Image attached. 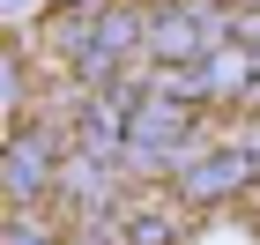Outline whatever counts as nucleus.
<instances>
[{
	"instance_id": "39448f33",
	"label": "nucleus",
	"mask_w": 260,
	"mask_h": 245,
	"mask_svg": "<svg viewBox=\"0 0 260 245\" xmlns=\"http://www.w3.org/2000/svg\"><path fill=\"white\" fill-rule=\"evenodd\" d=\"M8 245H60V238L45 223H30V216H15V223H8Z\"/></svg>"
},
{
	"instance_id": "f257e3e1",
	"label": "nucleus",
	"mask_w": 260,
	"mask_h": 245,
	"mask_svg": "<svg viewBox=\"0 0 260 245\" xmlns=\"http://www.w3.org/2000/svg\"><path fill=\"white\" fill-rule=\"evenodd\" d=\"M60 163H67V149L52 142V134H22V142L8 149V193H15L22 208L52 201V193H60Z\"/></svg>"
},
{
	"instance_id": "20e7f679",
	"label": "nucleus",
	"mask_w": 260,
	"mask_h": 245,
	"mask_svg": "<svg viewBox=\"0 0 260 245\" xmlns=\"http://www.w3.org/2000/svg\"><path fill=\"white\" fill-rule=\"evenodd\" d=\"M126 238L134 245H171V208H134L126 216Z\"/></svg>"
},
{
	"instance_id": "f03ea898",
	"label": "nucleus",
	"mask_w": 260,
	"mask_h": 245,
	"mask_svg": "<svg viewBox=\"0 0 260 245\" xmlns=\"http://www.w3.org/2000/svg\"><path fill=\"white\" fill-rule=\"evenodd\" d=\"M216 38H223V30L201 15V8H179V15H156V22H149V38H141V45L164 52V60H179V67H201L208 52H216Z\"/></svg>"
},
{
	"instance_id": "7ed1b4c3",
	"label": "nucleus",
	"mask_w": 260,
	"mask_h": 245,
	"mask_svg": "<svg viewBox=\"0 0 260 245\" xmlns=\"http://www.w3.org/2000/svg\"><path fill=\"white\" fill-rule=\"evenodd\" d=\"M186 126H193V112H186L179 97L149 89V97H141V112H134L126 149H141V156H171V149H186Z\"/></svg>"
}]
</instances>
